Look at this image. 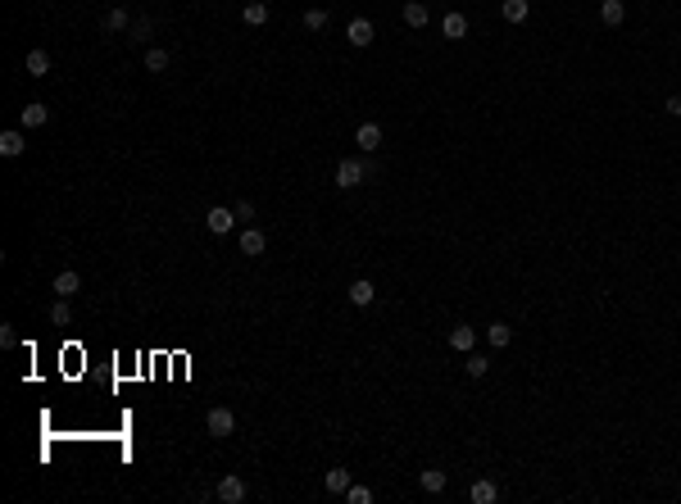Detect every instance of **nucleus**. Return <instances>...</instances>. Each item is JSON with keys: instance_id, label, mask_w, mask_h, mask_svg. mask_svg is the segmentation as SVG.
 <instances>
[{"instance_id": "nucleus-1", "label": "nucleus", "mask_w": 681, "mask_h": 504, "mask_svg": "<svg viewBox=\"0 0 681 504\" xmlns=\"http://www.w3.org/2000/svg\"><path fill=\"white\" fill-rule=\"evenodd\" d=\"M205 427H209V436H218V441H222V436H232V432H237V413L218 404V409H209V413H205Z\"/></svg>"}, {"instance_id": "nucleus-2", "label": "nucleus", "mask_w": 681, "mask_h": 504, "mask_svg": "<svg viewBox=\"0 0 681 504\" xmlns=\"http://www.w3.org/2000/svg\"><path fill=\"white\" fill-rule=\"evenodd\" d=\"M364 178H368V168L359 164V159H341V164H337V187L341 191H354Z\"/></svg>"}, {"instance_id": "nucleus-3", "label": "nucleus", "mask_w": 681, "mask_h": 504, "mask_svg": "<svg viewBox=\"0 0 681 504\" xmlns=\"http://www.w3.org/2000/svg\"><path fill=\"white\" fill-rule=\"evenodd\" d=\"M214 495H218L222 504H241V500H245V477L227 473V477H222V482H218V490H214Z\"/></svg>"}, {"instance_id": "nucleus-4", "label": "nucleus", "mask_w": 681, "mask_h": 504, "mask_svg": "<svg viewBox=\"0 0 681 504\" xmlns=\"http://www.w3.org/2000/svg\"><path fill=\"white\" fill-rule=\"evenodd\" d=\"M354 145H359L364 155H377V150H382V128H377V123H359Z\"/></svg>"}, {"instance_id": "nucleus-5", "label": "nucleus", "mask_w": 681, "mask_h": 504, "mask_svg": "<svg viewBox=\"0 0 681 504\" xmlns=\"http://www.w3.org/2000/svg\"><path fill=\"white\" fill-rule=\"evenodd\" d=\"M209 232H214V237H222V232H232V223H237V209H227V205H214L209 209Z\"/></svg>"}, {"instance_id": "nucleus-6", "label": "nucleus", "mask_w": 681, "mask_h": 504, "mask_svg": "<svg viewBox=\"0 0 681 504\" xmlns=\"http://www.w3.org/2000/svg\"><path fill=\"white\" fill-rule=\"evenodd\" d=\"M345 36H350V46H354V51H364V46H373V23H368V19H350Z\"/></svg>"}, {"instance_id": "nucleus-7", "label": "nucleus", "mask_w": 681, "mask_h": 504, "mask_svg": "<svg viewBox=\"0 0 681 504\" xmlns=\"http://www.w3.org/2000/svg\"><path fill=\"white\" fill-rule=\"evenodd\" d=\"M23 150H28V137H23L19 128H9V132H0V155L5 159H19Z\"/></svg>"}, {"instance_id": "nucleus-8", "label": "nucleus", "mask_w": 681, "mask_h": 504, "mask_svg": "<svg viewBox=\"0 0 681 504\" xmlns=\"http://www.w3.org/2000/svg\"><path fill=\"white\" fill-rule=\"evenodd\" d=\"M623 19H627L623 0H600V23H604V28H623Z\"/></svg>"}, {"instance_id": "nucleus-9", "label": "nucleus", "mask_w": 681, "mask_h": 504, "mask_svg": "<svg viewBox=\"0 0 681 504\" xmlns=\"http://www.w3.org/2000/svg\"><path fill=\"white\" fill-rule=\"evenodd\" d=\"M377 300V287L368 277H354L350 282V304H359V309H364V304H373Z\"/></svg>"}, {"instance_id": "nucleus-10", "label": "nucleus", "mask_w": 681, "mask_h": 504, "mask_svg": "<svg viewBox=\"0 0 681 504\" xmlns=\"http://www.w3.org/2000/svg\"><path fill=\"white\" fill-rule=\"evenodd\" d=\"M46 118H51V109H46L41 101H32L28 109H19V123H23V132H28V128H41Z\"/></svg>"}, {"instance_id": "nucleus-11", "label": "nucleus", "mask_w": 681, "mask_h": 504, "mask_svg": "<svg viewBox=\"0 0 681 504\" xmlns=\"http://www.w3.org/2000/svg\"><path fill=\"white\" fill-rule=\"evenodd\" d=\"M264 250H268V237H264V232H255V227H245L241 232V254H250V259H255V254H264Z\"/></svg>"}, {"instance_id": "nucleus-12", "label": "nucleus", "mask_w": 681, "mask_h": 504, "mask_svg": "<svg viewBox=\"0 0 681 504\" xmlns=\"http://www.w3.org/2000/svg\"><path fill=\"white\" fill-rule=\"evenodd\" d=\"M441 32L450 36V41H464V36H468V19L459 14V9H454V14H445V19H441Z\"/></svg>"}, {"instance_id": "nucleus-13", "label": "nucleus", "mask_w": 681, "mask_h": 504, "mask_svg": "<svg viewBox=\"0 0 681 504\" xmlns=\"http://www.w3.org/2000/svg\"><path fill=\"white\" fill-rule=\"evenodd\" d=\"M450 346L459 350V354H468V350L477 346V331L468 327V323H459V327H450Z\"/></svg>"}, {"instance_id": "nucleus-14", "label": "nucleus", "mask_w": 681, "mask_h": 504, "mask_svg": "<svg viewBox=\"0 0 681 504\" xmlns=\"http://www.w3.org/2000/svg\"><path fill=\"white\" fill-rule=\"evenodd\" d=\"M78 287H82V277L73 273V268H64V273H55V282H51V291H55V296H64V300H68Z\"/></svg>"}, {"instance_id": "nucleus-15", "label": "nucleus", "mask_w": 681, "mask_h": 504, "mask_svg": "<svg viewBox=\"0 0 681 504\" xmlns=\"http://www.w3.org/2000/svg\"><path fill=\"white\" fill-rule=\"evenodd\" d=\"M241 19H245V28H264V23H268V5H264V0H245Z\"/></svg>"}, {"instance_id": "nucleus-16", "label": "nucleus", "mask_w": 681, "mask_h": 504, "mask_svg": "<svg viewBox=\"0 0 681 504\" xmlns=\"http://www.w3.org/2000/svg\"><path fill=\"white\" fill-rule=\"evenodd\" d=\"M105 32H132V14H128L123 5H114V9L105 14Z\"/></svg>"}, {"instance_id": "nucleus-17", "label": "nucleus", "mask_w": 681, "mask_h": 504, "mask_svg": "<svg viewBox=\"0 0 681 504\" xmlns=\"http://www.w3.org/2000/svg\"><path fill=\"white\" fill-rule=\"evenodd\" d=\"M445 482H450V477H445L441 468H427V473H418V486H423L427 495H441V490H445Z\"/></svg>"}, {"instance_id": "nucleus-18", "label": "nucleus", "mask_w": 681, "mask_h": 504, "mask_svg": "<svg viewBox=\"0 0 681 504\" xmlns=\"http://www.w3.org/2000/svg\"><path fill=\"white\" fill-rule=\"evenodd\" d=\"M51 73V51H28V78H46Z\"/></svg>"}, {"instance_id": "nucleus-19", "label": "nucleus", "mask_w": 681, "mask_h": 504, "mask_svg": "<svg viewBox=\"0 0 681 504\" xmlns=\"http://www.w3.org/2000/svg\"><path fill=\"white\" fill-rule=\"evenodd\" d=\"M427 19L431 14H427L423 0H409V5H404V23H409V28H427Z\"/></svg>"}, {"instance_id": "nucleus-20", "label": "nucleus", "mask_w": 681, "mask_h": 504, "mask_svg": "<svg viewBox=\"0 0 681 504\" xmlns=\"http://www.w3.org/2000/svg\"><path fill=\"white\" fill-rule=\"evenodd\" d=\"M486 341H491L495 350H504V346L513 341V327H509V323H491V327H486Z\"/></svg>"}, {"instance_id": "nucleus-21", "label": "nucleus", "mask_w": 681, "mask_h": 504, "mask_svg": "<svg viewBox=\"0 0 681 504\" xmlns=\"http://www.w3.org/2000/svg\"><path fill=\"white\" fill-rule=\"evenodd\" d=\"M155 36V19L150 14H136L132 19V41H150Z\"/></svg>"}, {"instance_id": "nucleus-22", "label": "nucleus", "mask_w": 681, "mask_h": 504, "mask_svg": "<svg viewBox=\"0 0 681 504\" xmlns=\"http://www.w3.org/2000/svg\"><path fill=\"white\" fill-rule=\"evenodd\" d=\"M500 14L509 19V23H523V19L531 14V5H527V0H504V5H500Z\"/></svg>"}, {"instance_id": "nucleus-23", "label": "nucleus", "mask_w": 681, "mask_h": 504, "mask_svg": "<svg viewBox=\"0 0 681 504\" xmlns=\"http://www.w3.org/2000/svg\"><path fill=\"white\" fill-rule=\"evenodd\" d=\"M500 500V486L495 482H473V504H495Z\"/></svg>"}, {"instance_id": "nucleus-24", "label": "nucleus", "mask_w": 681, "mask_h": 504, "mask_svg": "<svg viewBox=\"0 0 681 504\" xmlns=\"http://www.w3.org/2000/svg\"><path fill=\"white\" fill-rule=\"evenodd\" d=\"M168 64H173L168 51H159V46H155V51H145V73H164Z\"/></svg>"}, {"instance_id": "nucleus-25", "label": "nucleus", "mask_w": 681, "mask_h": 504, "mask_svg": "<svg viewBox=\"0 0 681 504\" xmlns=\"http://www.w3.org/2000/svg\"><path fill=\"white\" fill-rule=\"evenodd\" d=\"M464 368H468V377H486V373H491V359H486V354H473V350H468Z\"/></svg>"}, {"instance_id": "nucleus-26", "label": "nucleus", "mask_w": 681, "mask_h": 504, "mask_svg": "<svg viewBox=\"0 0 681 504\" xmlns=\"http://www.w3.org/2000/svg\"><path fill=\"white\" fill-rule=\"evenodd\" d=\"M327 490H332V495H345V490H350V473H345V468H332V473H327Z\"/></svg>"}, {"instance_id": "nucleus-27", "label": "nucleus", "mask_w": 681, "mask_h": 504, "mask_svg": "<svg viewBox=\"0 0 681 504\" xmlns=\"http://www.w3.org/2000/svg\"><path fill=\"white\" fill-rule=\"evenodd\" d=\"M51 323H55V327H68V323H73V309H68V300H64V296H59V300L51 304Z\"/></svg>"}, {"instance_id": "nucleus-28", "label": "nucleus", "mask_w": 681, "mask_h": 504, "mask_svg": "<svg viewBox=\"0 0 681 504\" xmlns=\"http://www.w3.org/2000/svg\"><path fill=\"white\" fill-rule=\"evenodd\" d=\"M304 28L309 32H323L327 28V9H304Z\"/></svg>"}, {"instance_id": "nucleus-29", "label": "nucleus", "mask_w": 681, "mask_h": 504, "mask_svg": "<svg viewBox=\"0 0 681 504\" xmlns=\"http://www.w3.org/2000/svg\"><path fill=\"white\" fill-rule=\"evenodd\" d=\"M345 500H350V504H373V490H368V486H354V482H350V490H345Z\"/></svg>"}, {"instance_id": "nucleus-30", "label": "nucleus", "mask_w": 681, "mask_h": 504, "mask_svg": "<svg viewBox=\"0 0 681 504\" xmlns=\"http://www.w3.org/2000/svg\"><path fill=\"white\" fill-rule=\"evenodd\" d=\"M0 346H5V350H9V346H19V331H14V327H9V323H5V327H0Z\"/></svg>"}, {"instance_id": "nucleus-31", "label": "nucleus", "mask_w": 681, "mask_h": 504, "mask_svg": "<svg viewBox=\"0 0 681 504\" xmlns=\"http://www.w3.org/2000/svg\"><path fill=\"white\" fill-rule=\"evenodd\" d=\"M663 109H667L672 118H681V96H667V105H663Z\"/></svg>"}]
</instances>
